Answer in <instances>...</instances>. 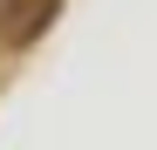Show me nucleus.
<instances>
[{"instance_id": "1", "label": "nucleus", "mask_w": 157, "mask_h": 150, "mask_svg": "<svg viewBox=\"0 0 157 150\" xmlns=\"http://www.w3.org/2000/svg\"><path fill=\"white\" fill-rule=\"evenodd\" d=\"M62 0H0V48H28L55 28Z\"/></svg>"}]
</instances>
